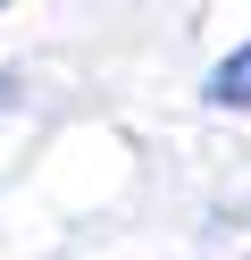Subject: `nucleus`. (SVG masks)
Instances as JSON below:
<instances>
[{
    "label": "nucleus",
    "mask_w": 251,
    "mask_h": 260,
    "mask_svg": "<svg viewBox=\"0 0 251 260\" xmlns=\"http://www.w3.org/2000/svg\"><path fill=\"white\" fill-rule=\"evenodd\" d=\"M209 101H218V109H251V42L209 68Z\"/></svg>",
    "instance_id": "obj_1"
},
{
    "label": "nucleus",
    "mask_w": 251,
    "mask_h": 260,
    "mask_svg": "<svg viewBox=\"0 0 251 260\" xmlns=\"http://www.w3.org/2000/svg\"><path fill=\"white\" fill-rule=\"evenodd\" d=\"M0 9H9V0H0Z\"/></svg>",
    "instance_id": "obj_2"
}]
</instances>
